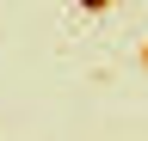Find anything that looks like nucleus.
Masks as SVG:
<instances>
[{"instance_id":"obj_1","label":"nucleus","mask_w":148,"mask_h":141,"mask_svg":"<svg viewBox=\"0 0 148 141\" xmlns=\"http://www.w3.org/2000/svg\"><path fill=\"white\" fill-rule=\"evenodd\" d=\"M80 6H86V12H99V6H105V0H80Z\"/></svg>"}]
</instances>
